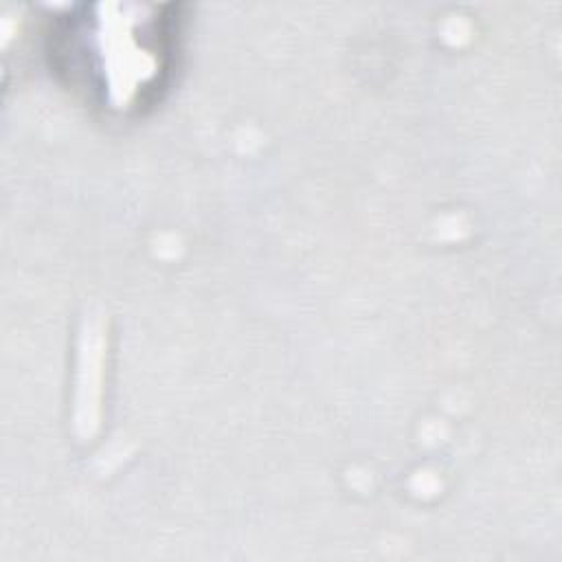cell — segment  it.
Here are the masks:
<instances>
[{
	"label": "cell",
	"mask_w": 562,
	"mask_h": 562,
	"mask_svg": "<svg viewBox=\"0 0 562 562\" xmlns=\"http://www.w3.org/2000/svg\"><path fill=\"white\" fill-rule=\"evenodd\" d=\"M173 50V18H68L57 55L72 83L112 110L149 101L162 86Z\"/></svg>",
	"instance_id": "obj_1"
}]
</instances>
